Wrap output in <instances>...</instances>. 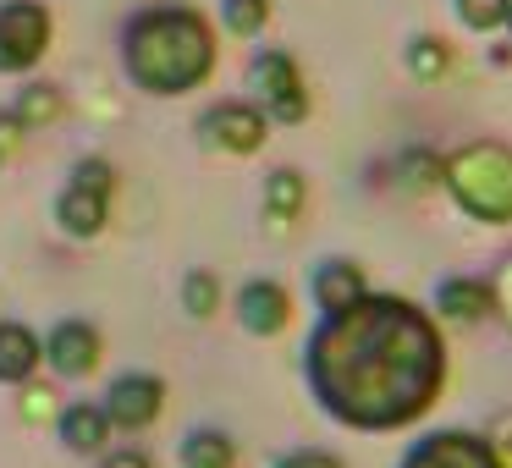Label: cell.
<instances>
[{"label":"cell","instance_id":"1","mask_svg":"<svg viewBox=\"0 0 512 468\" xmlns=\"http://www.w3.org/2000/svg\"><path fill=\"white\" fill-rule=\"evenodd\" d=\"M303 380L347 430H402L441 397L446 347L419 303L364 292L314 325L303 347Z\"/></svg>","mask_w":512,"mask_h":468},{"label":"cell","instance_id":"2","mask_svg":"<svg viewBox=\"0 0 512 468\" xmlns=\"http://www.w3.org/2000/svg\"><path fill=\"white\" fill-rule=\"evenodd\" d=\"M122 72L155 100L199 89L215 72V28L193 6H149L122 34Z\"/></svg>","mask_w":512,"mask_h":468},{"label":"cell","instance_id":"3","mask_svg":"<svg viewBox=\"0 0 512 468\" xmlns=\"http://www.w3.org/2000/svg\"><path fill=\"white\" fill-rule=\"evenodd\" d=\"M441 182L474 221H490V226L512 221V149L507 144L479 138V144L452 149L441 166Z\"/></svg>","mask_w":512,"mask_h":468},{"label":"cell","instance_id":"4","mask_svg":"<svg viewBox=\"0 0 512 468\" xmlns=\"http://www.w3.org/2000/svg\"><path fill=\"white\" fill-rule=\"evenodd\" d=\"M56 221L67 237H100L111 221V166L105 160H78L67 193L56 199Z\"/></svg>","mask_w":512,"mask_h":468},{"label":"cell","instance_id":"5","mask_svg":"<svg viewBox=\"0 0 512 468\" xmlns=\"http://www.w3.org/2000/svg\"><path fill=\"white\" fill-rule=\"evenodd\" d=\"M50 34H56V23L39 0H0V72L12 78V72L39 67Z\"/></svg>","mask_w":512,"mask_h":468},{"label":"cell","instance_id":"6","mask_svg":"<svg viewBox=\"0 0 512 468\" xmlns=\"http://www.w3.org/2000/svg\"><path fill=\"white\" fill-rule=\"evenodd\" d=\"M254 83H259V100H265V111L276 116V122L298 127L303 116H309V89H303V72L292 56H281V50H270V56L254 61Z\"/></svg>","mask_w":512,"mask_h":468},{"label":"cell","instance_id":"7","mask_svg":"<svg viewBox=\"0 0 512 468\" xmlns=\"http://www.w3.org/2000/svg\"><path fill=\"white\" fill-rule=\"evenodd\" d=\"M160 408H166V386H160V375H144V369L116 375L111 391H105V419L116 430H149L160 419Z\"/></svg>","mask_w":512,"mask_h":468},{"label":"cell","instance_id":"8","mask_svg":"<svg viewBox=\"0 0 512 468\" xmlns=\"http://www.w3.org/2000/svg\"><path fill=\"white\" fill-rule=\"evenodd\" d=\"M402 468H501V457H496V446H485L468 430H441V435L413 441Z\"/></svg>","mask_w":512,"mask_h":468},{"label":"cell","instance_id":"9","mask_svg":"<svg viewBox=\"0 0 512 468\" xmlns=\"http://www.w3.org/2000/svg\"><path fill=\"white\" fill-rule=\"evenodd\" d=\"M204 144L226 149V155H254L259 144H265V116L254 111V105L243 100H221L204 111Z\"/></svg>","mask_w":512,"mask_h":468},{"label":"cell","instance_id":"10","mask_svg":"<svg viewBox=\"0 0 512 468\" xmlns=\"http://www.w3.org/2000/svg\"><path fill=\"white\" fill-rule=\"evenodd\" d=\"M45 364L67 380L94 375V364H100V331L83 325V320H61L56 331L45 336Z\"/></svg>","mask_w":512,"mask_h":468},{"label":"cell","instance_id":"11","mask_svg":"<svg viewBox=\"0 0 512 468\" xmlns=\"http://www.w3.org/2000/svg\"><path fill=\"white\" fill-rule=\"evenodd\" d=\"M237 320H243L248 336H276L287 331L292 320V298L281 281H248L243 292H237Z\"/></svg>","mask_w":512,"mask_h":468},{"label":"cell","instance_id":"12","mask_svg":"<svg viewBox=\"0 0 512 468\" xmlns=\"http://www.w3.org/2000/svg\"><path fill=\"white\" fill-rule=\"evenodd\" d=\"M39 358H45V342H39L28 325L0 320V386H23V380H34Z\"/></svg>","mask_w":512,"mask_h":468},{"label":"cell","instance_id":"13","mask_svg":"<svg viewBox=\"0 0 512 468\" xmlns=\"http://www.w3.org/2000/svg\"><path fill=\"white\" fill-rule=\"evenodd\" d=\"M364 298V270L347 265V259H325L320 270H314V303H320L325 314L347 309V303Z\"/></svg>","mask_w":512,"mask_h":468},{"label":"cell","instance_id":"14","mask_svg":"<svg viewBox=\"0 0 512 468\" xmlns=\"http://www.w3.org/2000/svg\"><path fill=\"white\" fill-rule=\"evenodd\" d=\"M490 303H496V298H490V287H485V281H468V276H452V281L435 287V309H441L446 320H457V325L485 320Z\"/></svg>","mask_w":512,"mask_h":468},{"label":"cell","instance_id":"15","mask_svg":"<svg viewBox=\"0 0 512 468\" xmlns=\"http://www.w3.org/2000/svg\"><path fill=\"white\" fill-rule=\"evenodd\" d=\"M303 199H309V188H303L298 171L292 166L270 171L265 177V221H270V232H287V226L303 215Z\"/></svg>","mask_w":512,"mask_h":468},{"label":"cell","instance_id":"16","mask_svg":"<svg viewBox=\"0 0 512 468\" xmlns=\"http://www.w3.org/2000/svg\"><path fill=\"white\" fill-rule=\"evenodd\" d=\"M61 441H67L72 452H100V446L111 441V419H105V408H94V402H72V408L61 413Z\"/></svg>","mask_w":512,"mask_h":468},{"label":"cell","instance_id":"17","mask_svg":"<svg viewBox=\"0 0 512 468\" xmlns=\"http://www.w3.org/2000/svg\"><path fill=\"white\" fill-rule=\"evenodd\" d=\"M182 468H237V452L221 430H193L182 441Z\"/></svg>","mask_w":512,"mask_h":468},{"label":"cell","instance_id":"18","mask_svg":"<svg viewBox=\"0 0 512 468\" xmlns=\"http://www.w3.org/2000/svg\"><path fill=\"white\" fill-rule=\"evenodd\" d=\"M56 116H61V94L50 89V83H34V89H23L12 122L17 127H45V122H56Z\"/></svg>","mask_w":512,"mask_h":468},{"label":"cell","instance_id":"19","mask_svg":"<svg viewBox=\"0 0 512 468\" xmlns=\"http://www.w3.org/2000/svg\"><path fill=\"white\" fill-rule=\"evenodd\" d=\"M408 67H413V78H441L446 67H452V56H446V45L435 34H419V39H408Z\"/></svg>","mask_w":512,"mask_h":468},{"label":"cell","instance_id":"20","mask_svg":"<svg viewBox=\"0 0 512 468\" xmlns=\"http://www.w3.org/2000/svg\"><path fill=\"white\" fill-rule=\"evenodd\" d=\"M182 303H188L193 320H210V314L221 309V281H215L210 270H193V276L182 281Z\"/></svg>","mask_w":512,"mask_h":468},{"label":"cell","instance_id":"21","mask_svg":"<svg viewBox=\"0 0 512 468\" xmlns=\"http://www.w3.org/2000/svg\"><path fill=\"white\" fill-rule=\"evenodd\" d=\"M507 6L512 0H457V17L474 34H490V28H507Z\"/></svg>","mask_w":512,"mask_h":468},{"label":"cell","instance_id":"22","mask_svg":"<svg viewBox=\"0 0 512 468\" xmlns=\"http://www.w3.org/2000/svg\"><path fill=\"white\" fill-rule=\"evenodd\" d=\"M221 17L232 34H259L270 17V0H221Z\"/></svg>","mask_w":512,"mask_h":468},{"label":"cell","instance_id":"23","mask_svg":"<svg viewBox=\"0 0 512 468\" xmlns=\"http://www.w3.org/2000/svg\"><path fill=\"white\" fill-rule=\"evenodd\" d=\"M276 468H342V457H336V452H314V446H309V452H292V457H281Z\"/></svg>","mask_w":512,"mask_h":468},{"label":"cell","instance_id":"24","mask_svg":"<svg viewBox=\"0 0 512 468\" xmlns=\"http://www.w3.org/2000/svg\"><path fill=\"white\" fill-rule=\"evenodd\" d=\"M105 468H155V463H149L144 452H133V446H127V452H111V457H105Z\"/></svg>","mask_w":512,"mask_h":468},{"label":"cell","instance_id":"25","mask_svg":"<svg viewBox=\"0 0 512 468\" xmlns=\"http://www.w3.org/2000/svg\"><path fill=\"white\" fill-rule=\"evenodd\" d=\"M507 28H512V6H507Z\"/></svg>","mask_w":512,"mask_h":468}]
</instances>
